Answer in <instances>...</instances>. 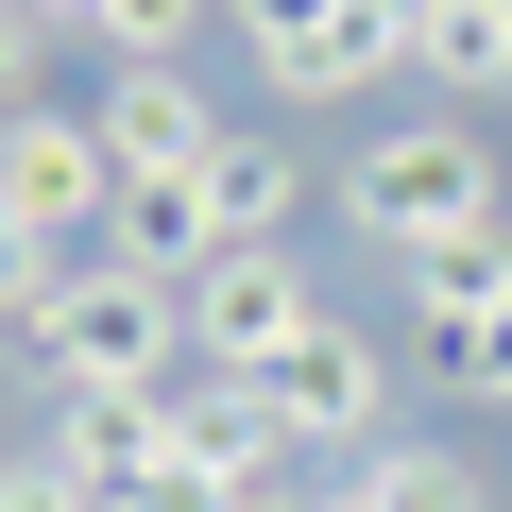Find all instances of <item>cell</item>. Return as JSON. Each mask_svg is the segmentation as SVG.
Returning a JSON list of instances; mask_svg holds the SVG:
<instances>
[{
    "label": "cell",
    "instance_id": "16",
    "mask_svg": "<svg viewBox=\"0 0 512 512\" xmlns=\"http://www.w3.org/2000/svg\"><path fill=\"white\" fill-rule=\"evenodd\" d=\"M35 52H52V35H35V0H0V120L35 103Z\"/></svg>",
    "mask_w": 512,
    "mask_h": 512
},
{
    "label": "cell",
    "instance_id": "8",
    "mask_svg": "<svg viewBox=\"0 0 512 512\" xmlns=\"http://www.w3.org/2000/svg\"><path fill=\"white\" fill-rule=\"evenodd\" d=\"M308 512H495V478H478L461 444H410V427H393V444L325 461V495H308Z\"/></svg>",
    "mask_w": 512,
    "mask_h": 512
},
{
    "label": "cell",
    "instance_id": "13",
    "mask_svg": "<svg viewBox=\"0 0 512 512\" xmlns=\"http://www.w3.org/2000/svg\"><path fill=\"white\" fill-rule=\"evenodd\" d=\"M52 291H69V239H35L18 205H0V325H35Z\"/></svg>",
    "mask_w": 512,
    "mask_h": 512
},
{
    "label": "cell",
    "instance_id": "2",
    "mask_svg": "<svg viewBox=\"0 0 512 512\" xmlns=\"http://www.w3.org/2000/svg\"><path fill=\"white\" fill-rule=\"evenodd\" d=\"M512 188H495V137L444 103V120H376L359 154H342V222L376 239V256H427V239H461V222H495Z\"/></svg>",
    "mask_w": 512,
    "mask_h": 512
},
{
    "label": "cell",
    "instance_id": "5",
    "mask_svg": "<svg viewBox=\"0 0 512 512\" xmlns=\"http://www.w3.org/2000/svg\"><path fill=\"white\" fill-rule=\"evenodd\" d=\"M256 393H274V427L308 444V461H359V444H393V342H359L342 308L274 359V376H256Z\"/></svg>",
    "mask_w": 512,
    "mask_h": 512
},
{
    "label": "cell",
    "instance_id": "18",
    "mask_svg": "<svg viewBox=\"0 0 512 512\" xmlns=\"http://www.w3.org/2000/svg\"><path fill=\"white\" fill-rule=\"evenodd\" d=\"M35 35H86V52H103V0H35Z\"/></svg>",
    "mask_w": 512,
    "mask_h": 512
},
{
    "label": "cell",
    "instance_id": "6",
    "mask_svg": "<svg viewBox=\"0 0 512 512\" xmlns=\"http://www.w3.org/2000/svg\"><path fill=\"white\" fill-rule=\"evenodd\" d=\"M0 205H18L35 239H103V222H120V171H103V137H86V120L18 103V120H0Z\"/></svg>",
    "mask_w": 512,
    "mask_h": 512
},
{
    "label": "cell",
    "instance_id": "19",
    "mask_svg": "<svg viewBox=\"0 0 512 512\" xmlns=\"http://www.w3.org/2000/svg\"><path fill=\"white\" fill-rule=\"evenodd\" d=\"M393 18H427V0H393Z\"/></svg>",
    "mask_w": 512,
    "mask_h": 512
},
{
    "label": "cell",
    "instance_id": "1",
    "mask_svg": "<svg viewBox=\"0 0 512 512\" xmlns=\"http://www.w3.org/2000/svg\"><path fill=\"white\" fill-rule=\"evenodd\" d=\"M18 359L52 393H188V291L103 239V256H69V291L18 325Z\"/></svg>",
    "mask_w": 512,
    "mask_h": 512
},
{
    "label": "cell",
    "instance_id": "17",
    "mask_svg": "<svg viewBox=\"0 0 512 512\" xmlns=\"http://www.w3.org/2000/svg\"><path fill=\"white\" fill-rule=\"evenodd\" d=\"M0 512H86V495H69L52 461H0Z\"/></svg>",
    "mask_w": 512,
    "mask_h": 512
},
{
    "label": "cell",
    "instance_id": "4",
    "mask_svg": "<svg viewBox=\"0 0 512 512\" xmlns=\"http://www.w3.org/2000/svg\"><path fill=\"white\" fill-rule=\"evenodd\" d=\"M239 52L274 69V103H359L376 69H410V18L393 0H222Z\"/></svg>",
    "mask_w": 512,
    "mask_h": 512
},
{
    "label": "cell",
    "instance_id": "11",
    "mask_svg": "<svg viewBox=\"0 0 512 512\" xmlns=\"http://www.w3.org/2000/svg\"><path fill=\"white\" fill-rule=\"evenodd\" d=\"M188 188H205V239H291V205H308L291 188V137H222Z\"/></svg>",
    "mask_w": 512,
    "mask_h": 512
},
{
    "label": "cell",
    "instance_id": "3",
    "mask_svg": "<svg viewBox=\"0 0 512 512\" xmlns=\"http://www.w3.org/2000/svg\"><path fill=\"white\" fill-rule=\"evenodd\" d=\"M308 325H325V291H308L291 239H222L205 274H188V376H274Z\"/></svg>",
    "mask_w": 512,
    "mask_h": 512
},
{
    "label": "cell",
    "instance_id": "14",
    "mask_svg": "<svg viewBox=\"0 0 512 512\" xmlns=\"http://www.w3.org/2000/svg\"><path fill=\"white\" fill-rule=\"evenodd\" d=\"M188 35H205V0H103V52L120 69H171Z\"/></svg>",
    "mask_w": 512,
    "mask_h": 512
},
{
    "label": "cell",
    "instance_id": "9",
    "mask_svg": "<svg viewBox=\"0 0 512 512\" xmlns=\"http://www.w3.org/2000/svg\"><path fill=\"white\" fill-rule=\"evenodd\" d=\"M393 291H410V325H427V342H461V325H495V308H512V222H461V239H427V256H393Z\"/></svg>",
    "mask_w": 512,
    "mask_h": 512
},
{
    "label": "cell",
    "instance_id": "7",
    "mask_svg": "<svg viewBox=\"0 0 512 512\" xmlns=\"http://www.w3.org/2000/svg\"><path fill=\"white\" fill-rule=\"evenodd\" d=\"M86 137H103V171H120V188H188V171L222 154V120H205V86H188V69H103Z\"/></svg>",
    "mask_w": 512,
    "mask_h": 512
},
{
    "label": "cell",
    "instance_id": "12",
    "mask_svg": "<svg viewBox=\"0 0 512 512\" xmlns=\"http://www.w3.org/2000/svg\"><path fill=\"white\" fill-rule=\"evenodd\" d=\"M120 512H239V461H222V444H188V410H171V444H154V478H137Z\"/></svg>",
    "mask_w": 512,
    "mask_h": 512
},
{
    "label": "cell",
    "instance_id": "10",
    "mask_svg": "<svg viewBox=\"0 0 512 512\" xmlns=\"http://www.w3.org/2000/svg\"><path fill=\"white\" fill-rule=\"evenodd\" d=\"M410 69L444 103H512V0H427V18H410Z\"/></svg>",
    "mask_w": 512,
    "mask_h": 512
},
{
    "label": "cell",
    "instance_id": "15",
    "mask_svg": "<svg viewBox=\"0 0 512 512\" xmlns=\"http://www.w3.org/2000/svg\"><path fill=\"white\" fill-rule=\"evenodd\" d=\"M444 393H461V410H512V308H495V325H461V342H444Z\"/></svg>",
    "mask_w": 512,
    "mask_h": 512
}]
</instances>
